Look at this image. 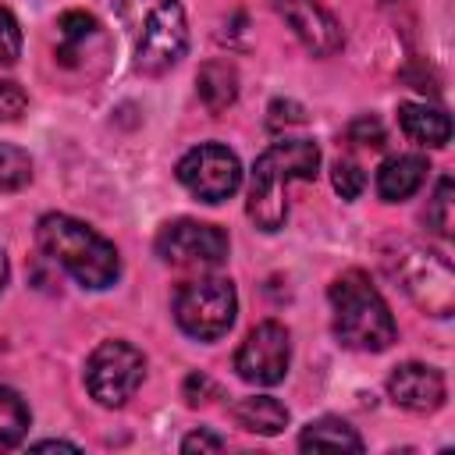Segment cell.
<instances>
[{
    "label": "cell",
    "instance_id": "cell-1",
    "mask_svg": "<svg viewBox=\"0 0 455 455\" xmlns=\"http://www.w3.org/2000/svg\"><path fill=\"white\" fill-rule=\"evenodd\" d=\"M320 167V149L309 139H284L274 142L267 153L256 156L249 178V203L245 213L259 231H277L288 217V185L313 181Z\"/></svg>",
    "mask_w": 455,
    "mask_h": 455
},
{
    "label": "cell",
    "instance_id": "cell-2",
    "mask_svg": "<svg viewBox=\"0 0 455 455\" xmlns=\"http://www.w3.org/2000/svg\"><path fill=\"white\" fill-rule=\"evenodd\" d=\"M36 242L82 288H92V291L110 288L121 274L117 249L100 231H92L89 224H82L68 213H43L36 224Z\"/></svg>",
    "mask_w": 455,
    "mask_h": 455
},
{
    "label": "cell",
    "instance_id": "cell-3",
    "mask_svg": "<svg viewBox=\"0 0 455 455\" xmlns=\"http://www.w3.org/2000/svg\"><path fill=\"white\" fill-rule=\"evenodd\" d=\"M117 18L132 39L142 75L171 71L188 50V21L178 0H117Z\"/></svg>",
    "mask_w": 455,
    "mask_h": 455
},
{
    "label": "cell",
    "instance_id": "cell-4",
    "mask_svg": "<svg viewBox=\"0 0 455 455\" xmlns=\"http://www.w3.org/2000/svg\"><path fill=\"white\" fill-rule=\"evenodd\" d=\"M331 309H334V338L355 352H384L398 338L395 316L380 291L370 284L363 270H345L331 284Z\"/></svg>",
    "mask_w": 455,
    "mask_h": 455
},
{
    "label": "cell",
    "instance_id": "cell-5",
    "mask_svg": "<svg viewBox=\"0 0 455 455\" xmlns=\"http://www.w3.org/2000/svg\"><path fill=\"white\" fill-rule=\"evenodd\" d=\"M384 267L387 274L409 291V299L434 313V316H448L451 302H455V277L444 256L419 249L412 242H395V249L384 252Z\"/></svg>",
    "mask_w": 455,
    "mask_h": 455
},
{
    "label": "cell",
    "instance_id": "cell-6",
    "mask_svg": "<svg viewBox=\"0 0 455 455\" xmlns=\"http://www.w3.org/2000/svg\"><path fill=\"white\" fill-rule=\"evenodd\" d=\"M238 313V295L228 277H199L178 288L174 320L196 341H217L231 331Z\"/></svg>",
    "mask_w": 455,
    "mask_h": 455
},
{
    "label": "cell",
    "instance_id": "cell-7",
    "mask_svg": "<svg viewBox=\"0 0 455 455\" xmlns=\"http://www.w3.org/2000/svg\"><path fill=\"white\" fill-rule=\"evenodd\" d=\"M142 377H146V359L128 341H100L85 359V387L107 409L124 405L139 391Z\"/></svg>",
    "mask_w": 455,
    "mask_h": 455
},
{
    "label": "cell",
    "instance_id": "cell-8",
    "mask_svg": "<svg viewBox=\"0 0 455 455\" xmlns=\"http://www.w3.org/2000/svg\"><path fill=\"white\" fill-rule=\"evenodd\" d=\"M156 256L178 270H213L228 259V235L217 224L174 220L156 235Z\"/></svg>",
    "mask_w": 455,
    "mask_h": 455
},
{
    "label": "cell",
    "instance_id": "cell-9",
    "mask_svg": "<svg viewBox=\"0 0 455 455\" xmlns=\"http://www.w3.org/2000/svg\"><path fill=\"white\" fill-rule=\"evenodd\" d=\"M178 181L203 203H224L242 185V164L228 146L203 142L178 160Z\"/></svg>",
    "mask_w": 455,
    "mask_h": 455
},
{
    "label": "cell",
    "instance_id": "cell-10",
    "mask_svg": "<svg viewBox=\"0 0 455 455\" xmlns=\"http://www.w3.org/2000/svg\"><path fill=\"white\" fill-rule=\"evenodd\" d=\"M288 363H291V338L277 320L256 323L235 352L238 377L249 384H259V387L281 384L288 373Z\"/></svg>",
    "mask_w": 455,
    "mask_h": 455
},
{
    "label": "cell",
    "instance_id": "cell-11",
    "mask_svg": "<svg viewBox=\"0 0 455 455\" xmlns=\"http://www.w3.org/2000/svg\"><path fill=\"white\" fill-rule=\"evenodd\" d=\"M274 11L284 18V25L295 32V39L309 53L331 57L341 50V43H345L341 25L323 4H316V0H274Z\"/></svg>",
    "mask_w": 455,
    "mask_h": 455
},
{
    "label": "cell",
    "instance_id": "cell-12",
    "mask_svg": "<svg viewBox=\"0 0 455 455\" xmlns=\"http://www.w3.org/2000/svg\"><path fill=\"white\" fill-rule=\"evenodd\" d=\"M387 395L409 412H434L444 405V377L434 366L405 363L387 377Z\"/></svg>",
    "mask_w": 455,
    "mask_h": 455
},
{
    "label": "cell",
    "instance_id": "cell-13",
    "mask_svg": "<svg viewBox=\"0 0 455 455\" xmlns=\"http://www.w3.org/2000/svg\"><path fill=\"white\" fill-rule=\"evenodd\" d=\"M427 160L416 156V153H398V156H387L380 167H377V192L384 203H402L409 199L423 178H427Z\"/></svg>",
    "mask_w": 455,
    "mask_h": 455
},
{
    "label": "cell",
    "instance_id": "cell-14",
    "mask_svg": "<svg viewBox=\"0 0 455 455\" xmlns=\"http://www.w3.org/2000/svg\"><path fill=\"white\" fill-rule=\"evenodd\" d=\"M398 124L402 132L419 142V146H430V149H441L448 139H451V121L444 110L437 107H427V103H402L398 107Z\"/></svg>",
    "mask_w": 455,
    "mask_h": 455
},
{
    "label": "cell",
    "instance_id": "cell-15",
    "mask_svg": "<svg viewBox=\"0 0 455 455\" xmlns=\"http://www.w3.org/2000/svg\"><path fill=\"white\" fill-rule=\"evenodd\" d=\"M231 416L242 430L249 434H259V437H274L288 427V409L270 398V395H252V398H242L231 405Z\"/></svg>",
    "mask_w": 455,
    "mask_h": 455
},
{
    "label": "cell",
    "instance_id": "cell-16",
    "mask_svg": "<svg viewBox=\"0 0 455 455\" xmlns=\"http://www.w3.org/2000/svg\"><path fill=\"white\" fill-rule=\"evenodd\" d=\"M196 92L210 114H224L238 100V71L228 60H206L196 75Z\"/></svg>",
    "mask_w": 455,
    "mask_h": 455
},
{
    "label": "cell",
    "instance_id": "cell-17",
    "mask_svg": "<svg viewBox=\"0 0 455 455\" xmlns=\"http://www.w3.org/2000/svg\"><path fill=\"white\" fill-rule=\"evenodd\" d=\"M302 451H363V437L338 416H320L313 419L302 437H299Z\"/></svg>",
    "mask_w": 455,
    "mask_h": 455
},
{
    "label": "cell",
    "instance_id": "cell-18",
    "mask_svg": "<svg viewBox=\"0 0 455 455\" xmlns=\"http://www.w3.org/2000/svg\"><path fill=\"white\" fill-rule=\"evenodd\" d=\"M96 18L92 14H85V11H68V14H60V21H57V36H60V43H57V57H60V64H75L82 53H85V46H89V39L96 36Z\"/></svg>",
    "mask_w": 455,
    "mask_h": 455
},
{
    "label": "cell",
    "instance_id": "cell-19",
    "mask_svg": "<svg viewBox=\"0 0 455 455\" xmlns=\"http://www.w3.org/2000/svg\"><path fill=\"white\" fill-rule=\"evenodd\" d=\"M32 412L25 405V398L11 387H0V451L21 444V437L28 434Z\"/></svg>",
    "mask_w": 455,
    "mask_h": 455
},
{
    "label": "cell",
    "instance_id": "cell-20",
    "mask_svg": "<svg viewBox=\"0 0 455 455\" xmlns=\"http://www.w3.org/2000/svg\"><path fill=\"white\" fill-rule=\"evenodd\" d=\"M32 181V156L11 142H0V192H18Z\"/></svg>",
    "mask_w": 455,
    "mask_h": 455
},
{
    "label": "cell",
    "instance_id": "cell-21",
    "mask_svg": "<svg viewBox=\"0 0 455 455\" xmlns=\"http://www.w3.org/2000/svg\"><path fill=\"white\" fill-rule=\"evenodd\" d=\"M427 220H430V228H434L441 238L451 235V178H441V181H437L434 203H430V210H427Z\"/></svg>",
    "mask_w": 455,
    "mask_h": 455
},
{
    "label": "cell",
    "instance_id": "cell-22",
    "mask_svg": "<svg viewBox=\"0 0 455 455\" xmlns=\"http://www.w3.org/2000/svg\"><path fill=\"white\" fill-rule=\"evenodd\" d=\"M331 178H334V188H338L341 199H359L363 188H366V174H363V167L352 164V160H338Z\"/></svg>",
    "mask_w": 455,
    "mask_h": 455
},
{
    "label": "cell",
    "instance_id": "cell-23",
    "mask_svg": "<svg viewBox=\"0 0 455 455\" xmlns=\"http://www.w3.org/2000/svg\"><path fill=\"white\" fill-rule=\"evenodd\" d=\"M18 53H21V28H18L14 14L0 7V68L14 64Z\"/></svg>",
    "mask_w": 455,
    "mask_h": 455
},
{
    "label": "cell",
    "instance_id": "cell-24",
    "mask_svg": "<svg viewBox=\"0 0 455 455\" xmlns=\"http://www.w3.org/2000/svg\"><path fill=\"white\" fill-rule=\"evenodd\" d=\"M28 107V96L18 82H0V121H18Z\"/></svg>",
    "mask_w": 455,
    "mask_h": 455
},
{
    "label": "cell",
    "instance_id": "cell-25",
    "mask_svg": "<svg viewBox=\"0 0 455 455\" xmlns=\"http://www.w3.org/2000/svg\"><path fill=\"white\" fill-rule=\"evenodd\" d=\"M348 139L359 142V146H373L377 149V146H384V128H380L377 117H359V121H352Z\"/></svg>",
    "mask_w": 455,
    "mask_h": 455
},
{
    "label": "cell",
    "instance_id": "cell-26",
    "mask_svg": "<svg viewBox=\"0 0 455 455\" xmlns=\"http://www.w3.org/2000/svg\"><path fill=\"white\" fill-rule=\"evenodd\" d=\"M299 121H306V114H302L299 103H291V100H274V103H270V128L299 124Z\"/></svg>",
    "mask_w": 455,
    "mask_h": 455
},
{
    "label": "cell",
    "instance_id": "cell-27",
    "mask_svg": "<svg viewBox=\"0 0 455 455\" xmlns=\"http://www.w3.org/2000/svg\"><path fill=\"white\" fill-rule=\"evenodd\" d=\"M224 448V437L210 434V430H196L181 441V451H220Z\"/></svg>",
    "mask_w": 455,
    "mask_h": 455
},
{
    "label": "cell",
    "instance_id": "cell-28",
    "mask_svg": "<svg viewBox=\"0 0 455 455\" xmlns=\"http://www.w3.org/2000/svg\"><path fill=\"white\" fill-rule=\"evenodd\" d=\"M203 395H217V387L210 384V377H203V373H188V377H185V398H188V405L206 402Z\"/></svg>",
    "mask_w": 455,
    "mask_h": 455
},
{
    "label": "cell",
    "instance_id": "cell-29",
    "mask_svg": "<svg viewBox=\"0 0 455 455\" xmlns=\"http://www.w3.org/2000/svg\"><path fill=\"white\" fill-rule=\"evenodd\" d=\"M32 448L36 451H78V444H68V441H39Z\"/></svg>",
    "mask_w": 455,
    "mask_h": 455
},
{
    "label": "cell",
    "instance_id": "cell-30",
    "mask_svg": "<svg viewBox=\"0 0 455 455\" xmlns=\"http://www.w3.org/2000/svg\"><path fill=\"white\" fill-rule=\"evenodd\" d=\"M4 284H7V259H4V249H0V291H4Z\"/></svg>",
    "mask_w": 455,
    "mask_h": 455
}]
</instances>
